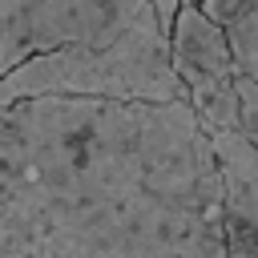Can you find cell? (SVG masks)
I'll return each instance as SVG.
<instances>
[{"instance_id": "obj_1", "label": "cell", "mask_w": 258, "mask_h": 258, "mask_svg": "<svg viewBox=\"0 0 258 258\" xmlns=\"http://www.w3.org/2000/svg\"><path fill=\"white\" fill-rule=\"evenodd\" d=\"M0 117L32 258H226L214 149L185 101L40 97Z\"/></svg>"}, {"instance_id": "obj_7", "label": "cell", "mask_w": 258, "mask_h": 258, "mask_svg": "<svg viewBox=\"0 0 258 258\" xmlns=\"http://www.w3.org/2000/svg\"><path fill=\"white\" fill-rule=\"evenodd\" d=\"M198 8L226 32L238 77L258 89V0H210Z\"/></svg>"}, {"instance_id": "obj_8", "label": "cell", "mask_w": 258, "mask_h": 258, "mask_svg": "<svg viewBox=\"0 0 258 258\" xmlns=\"http://www.w3.org/2000/svg\"><path fill=\"white\" fill-rule=\"evenodd\" d=\"M238 133H246L258 145V89L238 77Z\"/></svg>"}, {"instance_id": "obj_4", "label": "cell", "mask_w": 258, "mask_h": 258, "mask_svg": "<svg viewBox=\"0 0 258 258\" xmlns=\"http://www.w3.org/2000/svg\"><path fill=\"white\" fill-rule=\"evenodd\" d=\"M173 73L185 89V105L194 109L206 137L238 133V69L226 44V32L206 20L198 4H181L169 32Z\"/></svg>"}, {"instance_id": "obj_2", "label": "cell", "mask_w": 258, "mask_h": 258, "mask_svg": "<svg viewBox=\"0 0 258 258\" xmlns=\"http://www.w3.org/2000/svg\"><path fill=\"white\" fill-rule=\"evenodd\" d=\"M40 97L121 101V105L185 101V89L169 56V32L157 24V8L141 0L133 20L113 40L69 44V48L32 56L0 81V109L40 101Z\"/></svg>"}, {"instance_id": "obj_3", "label": "cell", "mask_w": 258, "mask_h": 258, "mask_svg": "<svg viewBox=\"0 0 258 258\" xmlns=\"http://www.w3.org/2000/svg\"><path fill=\"white\" fill-rule=\"evenodd\" d=\"M137 4L141 0H0V81L32 56L113 40L133 20Z\"/></svg>"}, {"instance_id": "obj_6", "label": "cell", "mask_w": 258, "mask_h": 258, "mask_svg": "<svg viewBox=\"0 0 258 258\" xmlns=\"http://www.w3.org/2000/svg\"><path fill=\"white\" fill-rule=\"evenodd\" d=\"M0 258H32V226L24 210V181L0 117Z\"/></svg>"}, {"instance_id": "obj_5", "label": "cell", "mask_w": 258, "mask_h": 258, "mask_svg": "<svg viewBox=\"0 0 258 258\" xmlns=\"http://www.w3.org/2000/svg\"><path fill=\"white\" fill-rule=\"evenodd\" d=\"M222 189L226 258H258V145L246 133L210 137Z\"/></svg>"}]
</instances>
